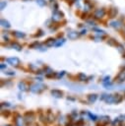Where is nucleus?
<instances>
[{
	"label": "nucleus",
	"mask_w": 125,
	"mask_h": 126,
	"mask_svg": "<svg viewBox=\"0 0 125 126\" xmlns=\"http://www.w3.org/2000/svg\"><path fill=\"white\" fill-rule=\"evenodd\" d=\"M6 126H10V125H6Z\"/></svg>",
	"instance_id": "dca6fc26"
},
{
	"label": "nucleus",
	"mask_w": 125,
	"mask_h": 126,
	"mask_svg": "<svg viewBox=\"0 0 125 126\" xmlns=\"http://www.w3.org/2000/svg\"><path fill=\"white\" fill-rule=\"evenodd\" d=\"M106 82H109V77H105V78L103 79V84L106 83Z\"/></svg>",
	"instance_id": "2eb2a0df"
},
{
	"label": "nucleus",
	"mask_w": 125,
	"mask_h": 126,
	"mask_svg": "<svg viewBox=\"0 0 125 126\" xmlns=\"http://www.w3.org/2000/svg\"><path fill=\"white\" fill-rule=\"evenodd\" d=\"M100 121H102V122H103V123L105 124V123L109 122V117H108V116H106V115L100 116Z\"/></svg>",
	"instance_id": "9d476101"
},
{
	"label": "nucleus",
	"mask_w": 125,
	"mask_h": 126,
	"mask_svg": "<svg viewBox=\"0 0 125 126\" xmlns=\"http://www.w3.org/2000/svg\"><path fill=\"white\" fill-rule=\"evenodd\" d=\"M96 98H97V95L94 94H89L88 97H87L89 103H94V102L96 100Z\"/></svg>",
	"instance_id": "20e7f679"
},
{
	"label": "nucleus",
	"mask_w": 125,
	"mask_h": 126,
	"mask_svg": "<svg viewBox=\"0 0 125 126\" xmlns=\"http://www.w3.org/2000/svg\"><path fill=\"white\" fill-rule=\"evenodd\" d=\"M124 97H125V95H124Z\"/></svg>",
	"instance_id": "f3484780"
},
{
	"label": "nucleus",
	"mask_w": 125,
	"mask_h": 126,
	"mask_svg": "<svg viewBox=\"0 0 125 126\" xmlns=\"http://www.w3.org/2000/svg\"><path fill=\"white\" fill-rule=\"evenodd\" d=\"M79 78H80V81H85V79H86L87 77H86V75H84V74H79Z\"/></svg>",
	"instance_id": "4468645a"
},
{
	"label": "nucleus",
	"mask_w": 125,
	"mask_h": 126,
	"mask_svg": "<svg viewBox=\"0 0 125 126\" xmlns=\"http://www.w3.org/2000/svg\"><path fill=\"white\" fill-rule=\"evenodd\" d=\"M117 80H118L119 82H122V81H124V80H125V72H121V73L118 75V77H117Z\"/></svg>",
	"instance_id": "1a4fd4ad"
},
{
	"label": "nucleus",
	"mask_w": 125,
	"mask_h": 126,
	"mask_svg": "<svg viewBox=\"0 0 125 126\" xmlns=\"http://www.w3.org/2000/svg\"><path fill=\"white\" fill-rule=\"evenodd\" d=\"M105 101L107 102V103H113L114 102V95H112V94H107L106 95V97H105Z\"/></svg>",
	"instance_id": "423d86ee"
},
{
	"label": "nucleus",
	"mask_w": 125,
	"mask_h": 126,
	"mask_svg": "<svg viewBox=\"0 0 125 126\" xmlns=\"http://www.w3.org/2000/svg\"><path fill=\"white\" fill-rule=\"evenodd\" d=\"M122 99H123V96H122V95H120V94H115V95H114V102H115V103L121 102Z\"/></svg>",
	"instance_id": "0eeeda50"
},
{
	"label": "nucleus",
	"mask_w": 125,
	"mask_h": 126,
	"mask_svg": "<svg viewBox=\"0 0 125 126\" xmlns=\"http://www.w3.org/2000/svg\"><path fill=\"white\" fill-rule=\"evenodd\" d=\"M118 119H119L120 124L125 126V114H124V115H120V116L118 117Z\"/></svg>",
	"instance_id": "9b49d317"
},
{
	"label": "nucleus",
	"mask_w": 125,
	"mask_h": 126,
	"mask_svg": "<svg viewBox=\"0 0 125 126\" xmlns=\"http://www.w3.org/2000/svg\"><path fill=\"white\" fill-rule=\"evenodd\" d=\"M88 115H89V117L91 118V120H93V121H96V119H97V116H96V115L92 114L91 112H89V113H88Z\"/></svg>",
	"instance_id": "f8f14e48"
},
{
	"label": "nucleus",
	"mask_w": 125,
	"mask_h": 126,
	"mask_svg": "<svg viewBox=\"0 0 125 126\" xmlns=\"http://www.w3.org/2000/svg\"><path fill=\"white\" fill-rule=\"evenodd\" d=\"M51 94L54 96V97H57V98H60L63 96V93L59 90H52L51 91Z\"/></svg>",
	"instance_id": "7ed1b4c3"
},
{
	"label": "nucleus",
	"mask_w": 125,
	"mask_h": 126,
	"mask_svg": "<svg viewBox=\"0 0 125 126\" xmlns=\"http://www.w3.org/2000/svg\"><path fill=\"white\" fill-rule=\"evenodd\" d=\"M18 87H19V89L21 91H27V86H26L25 82H20L19 85H18Z\"/></svg>",
	"instance_id": "6e6552de"
},
{
	"label": "nucleus",
	"mask_w": 125,
	"mask_h": 126,
	"mask_svg": "<svg viewBox=\"0 0 125 126\" xmlns=\"http://www.w3.org/2000/svg\"><path fill=\"white\" fill-rule=\"evenodd\" d=\"M7 61L9 63H11L12 65H15V66L19 65V63H20V61H19L18 58H9V59H7Z\"/></svg>",
	"instance_id": "39448f33"
},
{
	"label": "nucleus",
	"mask_w": 125,
	"mask_h": 126,
	"mask_svg": "<svg viewBox=\"0 0 125 126\" xmlns=\"http://www.w3.org/2000/svg\"><path fill=\"white\" fill-rule=\"evenodd\" d=\"M24 118H25V121H26L27 123H28L29 121H30V122H31V121L33 120V118H34V114H33V112H32V111L26 112V113H25Z\"/></svg>",
	"instance_id": "f03ea898"
},
{
	"label": "nucleus",
	"mask_w": 125,
	"mask_h": 126,
	"mask_svg": "<svg viewBox=\"0 0 125 126\" xmlns=\"http://www.w3.org/2000/svg\"><path fill=\"white\" fill-rule=\"evenodd\" d=\"M44 89H46V87L44 85H41V84H34V85H31V88H30L31 92L33 93V94H39Z\"/></svg>",
	"instance_id": "f257e3e1"
},
{
	"label": "nucleus",
	"mask_w": 125,
	"mask_h": 126,
	"mask_svg": "<svg viewBox=\"0 0 125 126\" xmlns=\"http://www.w3.org/2000/svg\"><path fill=\"white\" fill-rule=\"evenodd\" d=\"M76 126H84V120L83 119L78 120L77 123H76Z\"/></svg>",
	"instance_id": "ddd939ff"
}]
</instances>
